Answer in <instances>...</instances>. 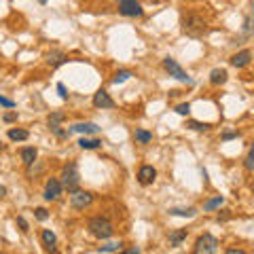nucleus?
<instances>
[{"mask_svg": "<svg viewBox=\"0 0 254 254\" xmlns=\"http://www.w3.org/2000/svg\"><path fill=\"white\" fill-rule=\"evenodd\" d=\"M206 30H207V24L204 21V17H199L195 13L182 17V32L187 34V36L199 38V36H204V34H206Z\"/></svg>", "mask_w": 254, "mask_h": 254, "instance_id": "nucleus-1", "label": "nucleus"}, {"mask_svg": "<svg viewBox=\"0 0 254 254\" xmlns=\"http://www.w3.org/2000/svg\"><path fill=\"white\" fill-rule=\"evenodd\" d=\"M87 229H89V233L94 235V238H97V239H108V238H112V233H114L112 222L108 221V218H102V216L91 218L89 224H87Z\"/></svg>", "mask_w": 254, "mask_h": 254, "instance_id": "nucleus-2", "label": "nucleus"}, {"mask_svg": "<svg viewBox=\"0 0 254 254\" xmlns=\"http://www.w3.org/2000/svg\"><path fill=\"white\" fill-rule=\"evenodd\" d=\"M79 184H80V176L77 163H68L62 172V187H66L68 193H74V190H79Z\"/></svg>", "mask_w": 254, "mask_h": 254, "instance_id": "nucleus-3", "label": "nucleus"}, {"mask_svg": "<svg viewBox=\"0 0 254 254\" xmlns=\"http://www.w3.org/2000/svg\"><path fill=\"white\" fill-rule=\"evenodd\" d=\"M216 252H218V241L214 235H210V233L201 235L197 239V244H195V250H193V254H216Z\"/></svg>", "mask_w": 254, "mask_h": 254, "instance_id": "nucleus-4", "label": "nucleus"}, {"mask_svg": "<svg viewBox=\"0 0 254 254\" xmlns=\"http://www.w3.org/2000/svg\"><path fill=\"white\" fill-rule=\"evenodd\" d=\"M163 68L167 70V74H170V77H174V79H178V80H182V83H193L189 74L182 70L180 64H178L176 60H172V57H165V60H163Z\"/></svg>", "mask_w": 254, "mask_h": 254, "instance_id": "nucleus-5", "label": "nucleus"}, {"mask_svg": "<svg viewBox=\"0 0 254 254\" xmlns=\"http://www.w3.org/2000/svg\"><path fill=\"white\" fill-rule=\"evenodd\" d=\"M91 201H94V195L87 193V190H74L70 193V204L72 207H77V210H85L87 206H91Z\"/></svg>", "mask_w": 254, "mask_h": 254, "instance_id": "nucleus-6", "label": "nucleus"}, {"mask_svg": "<svg viewBox=\"0 0 254 254\" xmlns=\"http://www.w3.org/2000/svg\"><path fill=\"white\" fill-rule=\"evenodd\" d=\"M119 13L125 17H140L142 15V7L138 0H121L119 2Z\"/></svg>", "mask_w": 254, "mask_h": 254, "instance_id": "nucleus-7", "label": "nucleus"}, {"mask_svg": "<svg viewBox=\"0 0 254 254\" xmlns=\"http://www.w3.org/2000/svg\"><path fill=\"white\" fill-rule=\"evenodd\" d=\"M62 195V182L57 178H51L47 180V187H45V199L47 201H55Z\"/></svg>", "mask_w": 254, "mask_h": 254, "instance_id": "nucleus-8", "label": "nucleus"}, {"mask_svg": "<svg viewBox=\"0 0 254 254\" xmlns=\"http://www.w3.org/2000/svg\"><path fill=\"white\" fill-rule=\"evenodd\" d=\"M155 178H157V170H155L153 165H142L140 172H138V182L144 184V187H146V184H153Z\"/></svg>", "mask_w": 254, "mask_h": 254, "instance_id": "nucleus-9", "label": "nucleus"}, {"mask_svg": "<svg viewBox=\"0 0 254 254\" xmlns=\"http://www.w3.org/2000/svg\"><path fill=\"white\" fill-rule=\"evenodd\" d=\"M250 60H252V51L250 49H244V51H239V53H235L233 57H231V66L246 68L248 64H250Z\"/></svg>", "mask_w": 254, "mask_h": 254, "instance_id": "nucleus-10", "label": "nucleus"}, {"mask_svg": "<svg viewBox=\"0 0 254 254\" xmlns=\"http://www.w3.org/2000/svg\"><path fill=\"white\" fill-rule=\"evenodd\" d=\"M94 106H97V108H112L114 100L104 89H100V91H95V95H94Z\"/></svg>", "mask_w": 254, "mask_h": 254, "instance_id": "nucleus-11", "label": "nucleus"}, {"mask_svg": "<svg viewBox=\"0 0 254 254\" xmlns=\"http://www.w3.org/2000/svg\"><path fill=\"white\" fill-rule=\"evenodd\" d=\"M40 238H43V244H45V248H47V252H51V254H55V252H57V248H55L57 238H55L53 231H51V229H45Z\"/></svg>", "mask_w": 254, "mask_h": 254, "instance_id": "nucleus-12", "label": "nucleus"}, {"mask_svg": "<svg viewBox=\"0 0 254 254\" xmlns=\"http://www.w3.org/2000/svg\"><path fill=\"white\" fill-rule=\"evenodd\" d=\"M70 131H77V134H97L100 131V127H97L95 123H74L70 127Z\"/></svg>", "mask_w": 254, "mask_h": 254, "instance_id": "nucleus-13", "label": "nucleus"}, {"mask_svg": "<svg viewBox=\"0 0 254 254\" xmlns=\"http://www.w3.org/2000/svg\"><path fill=\"white\" fill-rule=\"evenodd\" d=\"M227 79H229V74H227V70H222V68H214V70L210 72V83L212 85H224Z\"/></svg>", "mask_w": 254, "mask_h": 254, "instance_id": "nucleus-14", "label": "nucleus"}, {"mask_svg": "<svg viewBox=\"0 0 254 254\" xmlns=\"http://www.w3.org/2000/svg\"><path fill=\"white\" fill-rule=\"evenodd\" d=\"M36 148H32V146H26L24 148V151H21V161H24V163L28 165V167H30L32 163H34V161H36Z\"/></svg>", "mask_w": 254, "mask_h": 254, "instance_id": "nucleus-15", "label": "nucleus"}, {"mask_svg": "<svg viewBox=\"0 0 254 254\" xmlns=\"http://www.w3.org/2000/svg\"><path fill=\"white\" fill-rule=\"evenodd\" d=\"M244 32H246V36H254V2L250 7V13H248L246 21H244Z\"/></svg>", "mask_w": 254, "mask_h": 254, "instance_id": "nucleus-16", "label": "nucleus"}, {"mask_svg": "<svg viewBox=\"0 0 254 254\" xmlns=\"http://www.w3.org/2000/svg\"><path fill=\"white\" fill-rule=\"evenodd\" d=\"M172 216H187V218H193L197 212H195V207H172L170 210Z\"/></svg>", "mask_w": 254, "mask_h": 254, "instance_id": "nucleus-17", "label": "nucleus"}, {"mask_svg": "<svg viewBox=\"0 0 254 254\" xmlns=\"http://www.w3.org/2000/svg\"><path fill=\"white\" fill-rule=\"evenodd\" d=\"M184 239H187V231L184 229H178L174 233H170V246H180Z\"/></svg>", "mask_w": 254, "mask_h": 254, "instance_id": "nucleus-18", "label": "nucleus"}, {"mask_svg": "<svg viewBox=\"0 0 254 254\" xmlns=\"http://www.w3.org/2000/svg\"><path fill=\"white\" fill-rule=\"evenodd\" d=\"M79 146L85 148V151H91V148H100L102 146V140H91V138H80L79 140Z\"/></svg>", "mask_w": 254, "mask_h": 254, "instance_id": "nucleus-19", "label": "nucleus"}, {"mask_svg": "<svg viewBox=\"0 0 254 254\" xmlns=\"http://www.w3.org/2000/svg\"><path fill=\"white\" fill-rule=\"evenodd\" d=\"M66 119V114H64L62 111H55V112H51L49 114V127L51 129H55V127H60V123Z\"/></svg>", "mask_w": 254, "mask_h": 254, "instance_id": "nucleus-20", "label": "nucleus"}, {"mask_svg": "<svg viewBox=\"0 0 254 254\" xmlns=\"http://www.w3.org/2000/svg\"><path fill=\"white\" fill-rule=\"evenodd\" d=\"M28 129H9V138L13 142H21V140H28Z\"/></svg>", "mask_w": 254, "mask_h": 254, "instance_id": "nucleus-21", "label": "nucleus"}, {"mask_svg": "<svg viewBox=\"0 0 254 254\" xmlns=\"http://www.w3.org/2000/svg\"><path fill=\"white\" fill-rule=\"evenodd\" d=\"M47 62L51 64V66H60V64L66 62V55H64L62 51H53V53L47 55Z\"/></svg>", "mask_w": 254, "mask_h": 254, "instance_id": "nucleus-22", "label": "nucleus"}, {"mask_svg": "<svg viewBox=\"0 0 254 254\" xmlns=\"http://www.w3.org/2000/svg\"><path fill=\"white\" fill-rule=\"evenodd\" d=\"M222 201H224L222 195H218V197H214V199H207L206 204H204V210H207V212H210V210H216V207L222 206Z\"/></svg>", "mask_w": 254, "mask_h": 254, "instance_id": "nucleus-23", "label": "nucleus"}, {"mask_svg": "<svg viewBox=\"0 0 254 254\" xmlns=\"http://www.w3.org/2000/svg\"><path fill=\"white\" fill-rule=\"evenodd\" d=\"M136 142H140V144H146V142H151L153 140V134H148V131H144V129H136Z\"/></svg>", "mask_w": 254, "mask_h": 254, "instance_id": "nucleus-24", "label": "nucleus"}, {"mask_svg": "<svg viewBox=\"0 0 254 254\" xmlns=\"http://www.w3.org/2000/svg\"><path fill=\"white\" fill-rule=\"evenodd\" d=\"M187 127H190V129H195V131H206V129H210V123H201V121H189Z\"/></svg>", "mask_w": 254, "mask_h": 254, "instance_id": "nucleus-25", "label": "nucleus"}, {"mask_svg": "<svg viewBox=\"0 0 254 254\" xmlns=\"http://www.w3.org/2000/svg\"><path fill=\"white\" fill-rule=\"evenodd\" d=\"M129 77H131V72H129V70H121V72H117V74H114L112 83H114V85H119V83H125V80L129 79Z\"/></svg>", "mask_w": 254, "mask_h": 254, "instance_id": "nucleus-26", "label": "nucleus"}, {"mask_svg": "<svg viewBox=\"0 0 254 254\" xmlns=\"http://www.w3.org/2000/svg\"><path fill=\"white\" fill-rule=\"evenodd\" d=\"M121 250V244H106V246H100V254L104 252H119Z\"/></svg>", "mask_w": 254, "mask_h": 254, "instance_id": "nucleus-27", "label": "nucleus"}, {"mask_svg": "<svg viewBox=\"0 0 254 254\" xmlns=\"http://www.w3.org/2000/svg\"><path fill=\"white\" fill-rule=\"evenodd\" d=\"M34 216H36L38 221H47V218H49V212L45 210V207H36V210H34Z\"/></svg>", "mask_w": 254, "mask_h": 254, "instance_id": "nucleus-28", "label": "nucleus"}, {"mask_svg": "<svg viewBox=\"0 0 254 254\" xmlns=\"http://www.w3.org/2000/svg\"><path fill=\"white\" fill-rule=\"evenodd\" d=\"M176 112L178 114H189L190 112V104L187 102V104H178V106H176Z\"/></svg>", "mask_w": 254, "mask_h": 254, "instance_id": "nucleus-29", "label": "nucleus"}, {"mask_svg": "<svg viewBox=\"0 0 254 254\" xmlns=\"http://www.w3.org/2000/svg\"><path fill=\"white\" fill-rule=\"evenodd\" d=\"M17 224L21 227V231H24V233H28V231H30V229H28V222H26L24 216H17Z\"/></svg>", "mask_w": 254, "mask_h": 254, "instance_id": "nucleus-30", "label": "nucleus"}, {"mask_svg": "<svg viewBox=\"0 0 254 254\" xmlns=\"http://www.w3.org/2000/svg\"><path fill=\"white\" fill-rule=\"evenodd\" d=\"M246 170H254V151H250V155L246 159Z\"/></svg>", "mask_w": 254, "mask_h": 254, "instance_id": "nucleus-31", "label": "nucleus"}, {"mask_svg": "<svg viewBox=\"0 0 254 254\" xmlns=\"http://www.w3.org/2000/svg\"><path fill=\"white\" fill-rule=\"evenodd\" d=\"M0 104H2V106H7V108H13V106H15L13 100H9V97H2V95H0Z\"/></svg>", "mask_w": 254, "mask_h": 254, "instance_id": "nucleus-32", "label": "nucleus"}, {"mask_svg": "<svg viewBox=\"0 0 254 254\" xmlns=\"http://www.w3.org/2000/svg\"><path fill=\"white\" fill-rule=\"evenodd\" d=\"M57 91H60V97L62 100H68V94H66V87L62 83H57Z\"/></svg>", "mask_w": 254, "mask_h": 254, "instance_id": "nucleus-33", "label": "nucleus"}, {"mask_svg": "<svg viewBox=\"0 0 254 254\" xmlns=\"http://www.w3.org/2000/svg\"><path fill=\"white\" fill-rule=\"evenodd\" d=\"M239 131H227V134H222V140H231V138H238Z\"/></svg>", "mask_w": 254, "mask_h": 254, "instance_id": "nucleus-34", "label": "nucleus"}, {"mask_svg": "<svg viewBox=\"0 0 254 254\" xmlns=\"http://www.w3.org/2000/svg\"><path fill=\"white\" fill-rule=\"evenodd\" d=\"M15 119H17V112H7V114H4V121H7V123H13Z\"/></svg>", "mask_w": 254, "mask_h": 254, "instance_id": "nucleus-35", "label": "nucleus"}, {"mask_svg": "<svg viewBox=\"0 0 254 254\" xmlns=\"http://www.w3.org/2000/svg\"><path fill=\"white\" fill-rule=\"evenodd\" d=\"M224 254H246V252H244V250H238V248H229V250L224 252Z\"/></svg>", "mask_w": 254, "mask_h": 254, "instance_id": "nucleus-36", "label": "nucleus"}, {"mask_svg": "<svg viewBox=\"0 0 254 254\" xmlns=\"http://www.w3.org/2000/svg\"><path fill=\"white\" fill-rule=\"evenodd\" d=\"M123 254H140V250H138V248L134 246V248H129V250H125Z\"/></svg>", "mask_w": 254, "mask_h": 254, "instance_id": "nucleus-37", "label": "nucleus"}, {"mask_svg": "<svg viewBox=\"0 0 254 254\" xmlns=\"http://www.w3.org/2000/svg\"><path fill=\"white\" fill-rule=\"evenodd\" d=\"M4 195H7V189H4V187H2V184H0V199H2V197H4Z\"/></svg>", "mask_w": 254, "mask_h": 254, "instance_id": "nucleus-38", "label": "nucleus"}, {"mask_svg": "<svg viewBox=\"0 0 254 254\" xmlns=\"http://www.w3.org/2000/svg\"><path fill=\"white\" fill-rule=\"evenodd\" d=\"M0 151H2V142H0Z\"/></svg>", "mask_w": 254, "mask_h": 254, "instance_id": "nucleus-39", "label": "nucleus"}, {"mask_svg": "<svg viewBox=\"0 0 254 254\" xmlns=\"http://www.w3.org/2000/svg\"><path fill=\"white\" fill-rule=\"evenodd\" d=\"M40 2H43V4H45V2H47V0H40Z\"/></svg>", "mask_w": 254, "mask_h": 254, "instance_id": "nucleus-40", "label": "nucleus"}]
</instances>
